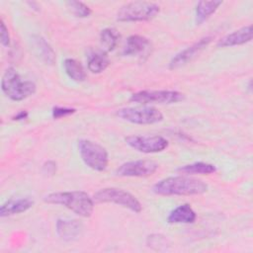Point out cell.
Returning <instances> with one entry per match:
<instances>
[{
    "instance_id": "d6986e66",
    "label": "cell",
    "mask_w": 253,
    "mask_h": 253,
    "mask_svg": "<svg viewBox=\"0 0 253 253\" xmlns=\"http://www.w3.org/2000/svg\"><path fill=\"white\" fill-rule=\"evenodd\" d=\"M110 64V59L105 50H97L88 56V69L92 73H101Z\"/></svg>"
},
{
    "instance_id": "5bb4252c",
    "label": "cell",
    "mask_w": 253,
    "mask_h": 253,
    "mask_svg": "<svg viewBox=\"0 0 253 253\" xmlns=\"http://www.w3.org/2000/svg\"><path fill=\"white\" fill-rule=\"evenodd\" d=\"M252 26L248 25L242 27L224 37L217 42L218 47H230L234 45L244 44L252 40Z\"/></svg>"
},
{
    "instance_id": "5b68a950",
    "label": "cell",
    "mask_w": 253,
    "mask_h": 253,
    "mask_svg": "<svg viewBox=\"0 0 253 253\" xmlns=\"http://www.w3.org/2000/svg\"><path fill=\"white\" fill-rule=\"evenodd\" d=\"M78 150L84 164L95 171H105L109 164V154L101 144L89 139L78 140Z\"/></svg>"
},
{
    "instance_id": "8fae6325",
    "label": "cell",
    "mask_w": 253,
    "mask_h": 253,
    "mask_svg": "<svg viewBox=\"0 0 253 253\" xmlns=\"http://www.w3.org/2000/svg\"><path fill=\"white\" fill-rule=\"evenodd\" d=\"M211 37H205L193 43L192 45L188 46L187 48L181 50L177 54H175L170 62H169V69H177L181 66L186 65L187 63L191 62L193 59H195L211 42Z\"/></svg>"
},
{
    "instance_id": "ffe728a7",
    "label": "cell",
    "mask_w": 253,
    "mask_h": 253,
    "mask_svg": "<svg viewBox=\"0 0 253 253\" xmlns=\"http://www.w3.org/2000/svg\"><path fill=\"white\" fill-rule=\"evenodd\" d=\"M216 171V167L213 164L207 162H194L186 164L178 168V172L185 175H209Z\"/></svg>"
},
{
    "instance_id": "6da1fadb",
    "label": "cell",
    "mask_w": 253,
    "mask_h": 253,
    "mask_svg": "<svg viewBox=\"0 0 253 253\" xmlns=\"http://www.w3.org/2000/svg\"><path fill=\"white\" fill-rule=\"evenodd\" d=\"M208 184L201 179L186 176H171L161 179L152 187L159 196H195L208 191Z\"/></svg>"
},
{
    "instance_id": "9c48e42d",
    "label": "cell",
    "mask_w": 253,
    "mask_h": 253,
    "mask_svg": "<svg viewBox=\"0 0 253 253\" xmlns=\"http://www.w3.org/2000/svg\"><path fill=\"white\" fill-rule=\"evenodd\" d=\"M125 141L129 147L142 153L161 152L169 145L165 137L154 134H132L126 136Z\"/></svg>"
},
{
    "instance_id": "4fadbf2b",
    "label": "cell",
    "mask_w": 253,
    "mask_h": 253,
    "mask_svg": "<svg viewBox=\"0 0 253 253\" xmlns=\"http://www.w3.org/2000/svg\"><path fill=\"white\" fill-rule=\"evenodd\" d=\"M34 204L35 201L30 197L10 199L0 207V216L6 217L25 212L30 210Z\"/></svg>"
},
{
    "instance_id": "30bf717a",
    "label": "cell",
    "mask_w": 253,
    "mask_h": 253,
    "mask_svg": "<svg viewBox=\"0 0 253 253\" xmlns=\"http://www.w3.org/2000/svg\"><path fill=\"white\" fill-rule=\"evenodd\" d=\"M158 169V163L153 160L141 159L127 161L120 165L116 174L121 177H147L154 174Z\"/></svg>"
},
{
    "instance_id": "7402d4cb",
    "label": "cell",
    "mask_w": 253,
    "mask_h": 253,
    "mask_svg": "<svg viewBox=\"0 0 253 253\" xmlns=\"http://www.w3.org/2000/svg\"><path fill=\"white\" fill-rule=\"evenodd\" d=\"M120 39L119 32L114 28H106L101 31L100 33V42L104 50L112 51L118 44Z\"/></svg>"
},
{
    "instance_id": "4316f807",
    "label": "cell",
    "mask_w": 253,
    "mask_h": 253,
    "mask_svg": "<svg viewBox=\"0 0 253 253\" xmlns=\"http://www.w3.org/2000/svg\"><path fill=\"white\" fill-rule=\"evenodd\" d=\"M29 114L27 111H20L19 113H17L15 116H13V120L14 121H24L28 118Z\"/></svg>"
},
{
    "instance_id": "52a82bcc",
    "label": "cell",
    "mask_w": 253,
    "mask_h": 253,
    "mask_svg": "<svg viewBox=\"0 0 253 253\" xmlns=\"http://www.w3.org/2000/svg\"><path fill=\"white\" fill-rule=\"evenodd\" d=\"M116 115L123 121L135 125H152L163 121V114L150 106L122 108L116 112Z\"/></svg>"
},
{
    "instance_id": "44dd1931",
    "label": "cell",
    "mask_w": 253,
    "mask_h": 253,
    "mask_svg": "<svg viewBox=\"0 0 253 253\" xmlns=\"http://www.w3.org/2000/svg\"><path fill=\"white\" fill-rule=\"evenodd\" d=\"M65 73L70 79L76 82H82L86 79V72L83 65L74 58H66L63 62Z\"/></svg>"
},
{
    "instance_id": "277c9868",
    "label": "cell",
    "mask_w": 253,
    "mask_h": 253,
    "mask_svg": "<svg viewBox=\"0 0 253 253\" xmlns=\"http://www.w3.org/2000/svg\"><path fill=\"white\" fill-rule=\"evenodd\" d=\"M160 12L158 4L148 1H133L124 4L117 12L120 22H143L156 17Z\"/></svg>"
},
{
    "instance_id": "d4e9b609",
    "label": "cell",
    "mask_w": 253,
    "mask_h": 253,
    "mask_svg": "<svg viewBox=\"0 0 253 253\" xmlns=\"http://www.w3.org/2000/svg\"><path fill=\"white\" fill-rule=\"evenodd\" d=\"M0 38H1V44L3 46H9L10 44V35L8 28L6 27L3 19L0 22Z\"/></svg>"
},
{
    "instance_id": "e0dca14e",
    "label": "cell",
    "mask_w": 253,
    "mask_h": 253,
    "mask_svg": "<svg viewBox=\"0 0 253 253\" xmlns=\"http://www.w3.org/2000/svg\"><path fill=\"white\" fill-rule=\"evenodd\" d=\"M197 214L189 204H183L170 211L167 216L168 223H193Z\"/></svg>"
},
{
    "instance_id": "7c38bea8",
    "label": "cell",
    "mask_w": 253,
    "mask_h": 253,
    "mask_svg": "<svg viewBox=\"0 0 253 253\" xmlns=\"http://www.w3.org/2000/svg\"><path fill=\"white\" fill-rule=\"evenodd\" d=\"M55 228L57 235L61 239L65 241H71L80 236L83 229V224L77 219L59 218L56 221Z\"/></svg>"
},
{
    "instance_id": "7a4b0ae2",
    "label": "cell",
    "mask_w": 253,
    "mask_h": 253,
    "mask_svg": "<svg viewBox=\"0 0 253 253\" xmlns=\"http://www.w3.org/2000/svg\"><path fill=\"white\" fill-rule=\"evenodd\" d=\"M44 203L60 205L79 216L89 217L94 211V200L83 191L54 192L43 198Z\"/></svg>"
},
{
    "instance_id": "ac0fdd59",
    "label": "cell",
    "mask_w": 253,
    "mask_h": 253,
    "mask_svg": "<svg viewBox=\"0 0 253 253\" xmlns=\"http://www.w3.org/2000/svg\"><path fill=\"white\" fill-rule=\"evenodd\" d=\"M222 4L220 0H211V1H200L196 6V23L201 25L207 21Z\"/></svg>"
},
{
    "instance_id": "484cf974",
    "label": "cell",
    "mask_w": 253,
    "mask_h": 253,
    "mask_svg": "<svg viewBox=\"0 0 253 253\" xmlns=\"http://www.w3.org/2000/svg\"><path fill=\"white\" fill-rule=\"evenodd\" d=\"M42 172L46 175H53L56 172V163L54 161H46L42 165Z\"/></svg>"
},
{
    "instance_id": "9a60e30c",
    "label": "cell",
    "mask_w": 253,
    "mask_h": 253,
    "mask_svg": "<svg viewBox=\"0 0 253 253\" xmlns=\"http://www.w3.org/2000/svg\"><path fill=\"white\" fill-rule=\"evenodd\" d=\"M150 47V42L147 38L139 35H132L127 38L126 45L123 49L125 56H142Z\"/></svg>"
},
{
    "instance_id": "8992f818",
    "label": "cell",
    "mask_w": 253,
    "mask_h": 253,
    "mask_svg": "<svg viewBox=\"0 0 253 253\" xmlns=\"http://www.w3.org/2000/svg\"><path fill=\"white\" fill-rule=\"evenodd\" d=\"M93 200L97 203H113L136 213L142 210L140 202L132 194L119 188L101 189L94 194Z\"/></svg>"
},
{
    "instance_id": "cb8c5ba5",
    "label": "cell",
    "mask_w": 253,
    "mask_h": 253,
    "mask_svg": "<svg viewBox=\"0 0 253 253\" xmlns=\"http://www.w3.org/2000/svg\"><path fill=\"white\" fill-rule=\"evenodd\" d=\"M76 110L74 108H68V107H60V106H55L51 110V116L54 120H59L65 117H68L72 114H74Z\"/></svg>"
},
{
    "instance_id": "3957f363",
    "label": "cell",
    "mask_w": 253,
    "mask_h": 253,
    "mask_svg": "<svg viewBox=\"0 0 253 253\" xmlns=\"http://www.w3.org/2000/svg\"><path fill=\"white\" fill-rule=\"evenodd\" d=\"M1 89L9 99L22 101L36 93L37 85L33 81L22 80L17 70L13 67H9L2 76Z\"/></svg>"
},
{
    "instance_id": "2e32d148",
    "label": "cell",
    "mask_w": 253,
    "mask_h": 253,
    "mask_svg": "<svg viewBox=\"0 0 253 253\" xmlns=\"http://www.w3.org/2000/svg\"><path fill=\"white\" fill-rule=\"evenodd\" d=\"M32 47L35 51V53L46 64L52 65L55 60V52L50 46V44L45 41L44 38L39 35H34L31 38Z\"/></svg>"
},
{
    "instance_id": "ba28073f",
    "label": "cell",
    "mask_w": 253,
    "mask_h": 253,
    "mask_svg": "<svg viewBox=\"0 0 253 253\" xmlns=\"http://www.w3.org/2000/svg\"><path fill=\"white\" fill-rule=\"evenodd\" d=\"M185 100V94L175 90H143L133 93L129 101L142 105L174 104Z\"/></svg>"
},
{
    "instance_id": "603a6c76",
    "label": "cell",
    "mask_w": 253,
    "mask_h": 253,
    "mask_svg": "<svg viewBox=\"0 0 253 253\" xmlns=\"http://www.w3.org/2000/svg\"><path fill=\"white\" fill-rule=\"evenodd\" d=\"M66 6L71 11V13L78 18H87L92 13L90 7L81 1H67Z\"/></svg>"
}]
</instances>
